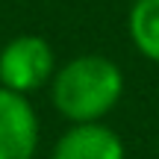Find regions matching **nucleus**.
I'll use <instances>...</instances> for the list:
<instances>
[{
    "label": "nucleus",
    "instance_id": "nucleus-1",
    "mask_svg": "<svg viewBox=\"0 0 159 159\" xmlns=\"http://www.w3.org/2000/svg\"><path fill=\"white\" fill-rule=\"evenodd\" d=\"M124 71L103 53H80L56 68L50 85V103L68 124L106 121V115L124 97Z\"/></svg>",
    "mask_w": 159,
    "mask_h": 159
},
{
    "label": "nucleus",
    "instance_id": "nucleus-2",
    "mask_svg": "<svg viewBox=\"0 0 159 159\" xmlns=\"http://www.w3.org/2000/svg\"><path fill=\"white\" fill-rule=\"evenodd\" d=\"M56 68L59 62L53 44L44 35L21 33L0 47V85L9 91L33 97L39 89L50 85Z\"/></svg>",
    "mask_w": 159,
    "mask_h": 159
},
{
    "label": "nucleus",
    "instance_id": "nucleus-3",
    "mask_svg": "<svg viewBox=\"0 0 159 159\" xmlns=\"http://www.w3.org/2000/svg\"><path fill=\"white\" fill-rule=\"evenodd\" d=\"M41 124L27 94L0 85V159H35Z\"/></svg>",
    "mask_w": 159,
    "mask_h": 159
},
{
    "label": "nucleus",
    "instance_id": "nucleus-4",
    "mask_svg": "<svg viewBox=\"0 0 159 159\" xmlns=\"http://www.w3.org/2000/svg\"><path fill=\"white\" fill-rule=\"evenodd\" d=\"M50 159H127V148L106 121H89L71 124L53 142Z\"/></svg>",
    "mask_w": 159,
    "mask_h": 159
},
{
    "label": "nucleus",
    "instance_id": "nucleus-5",
    "mask_svg": "<svg viewBox=\"0 0 159 159\" xmlns=\"http://www.w3.org/2000/svg\"><path fill=\"white\" fill-rule=\"evenodd\" d=\"M127 35L148 62L159 65V0H133L127 12Z\"/></svg>",
    "mask_w": 159,
    "mask_h": 159
}]
</instances>
